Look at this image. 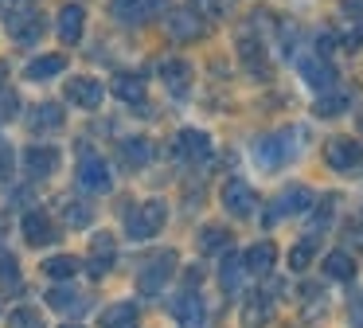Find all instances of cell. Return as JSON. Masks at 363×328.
<instances>
[{"instance_id":"obj_1","label":"cell","mask_w":363,"mask_h":328,"mask_svg":"<svg viewBox=\"0 0 363 328\" xmlns=\"http://www.w3.org/2000/svg\"><path fill=\"white\" fill-rule=\"evenodd\" d=\"M79 187H82V192H90V195H102V192H110V187H113L110 168H106V160L94 153V148H82V153H79Z\"/></svg>"},{"instance_id":"obj_2","label":"cell","mask_w":363,"mask_h":328,"mask_svg":"<svg viewBox=\"0 0 363 328\" xmlns=\"http://www.w3.org/2000/svg\"><path fill=\"white\" fill-rule=\"evenodd\" d=\"M164 219H168L164 203H160V199H149V203H141V207L129 215L125 231H129V239H133V242H145V239H152V234L164 226Z\"/></svg>"},{"instance_id":"obj_3","label":"cell","mask_w":363,"mask_h":328,"mask_svg":"<svg viewBox=\"0 0 363 328\" xmlns=\"http://www.w3.org/2000/svg\"><path fill=\"white\" fill-rule=\"evenodd\" d=\"M223 207L235 219H250L254 211H258V195H254V187L246 184L242 176H230L227 184H223Z\"/></svg>"},{"instance_id":"obj_4","label":"cell","mask_w":363,"mask_h":328,"mask_svg":"<svg viewBox=\"0 0 363 328\" xmlns=\"http://www.w3.org/2000/svg\"><path fill=\"white\" fill-rule=\"evenodd\" d=\"M324 160L336 172H355V168H363V145L352 137H336L324 145Z\"/></svg>"},{"instance_id":"obj_5","label":"cell","mask_w":363,"mask_h":328,"mask_svg":"<svg viewBox=\"0 0 363 328\" xmlns=\"http://www.w3.org/2000/svg\"><path fill=\"white\" fill-rule=\"evenodd\" d=\"M289 133L293 129H281V133H274V137H262L258 145H254V160H258L262 168H281V164L297 153V148L285 145V141H289Z\"/></svg>"},{"instance_id":"obj_6","label":"cell","mask_w":363,"mask_h":328,"mask_svg":"<svg viewBox=\"0 0 363 328\" xmlns=\"http://www.w3.org/2000/svg\"><path fill=\"white\" fill-rule=\"evenodd\" d=\"M172 266H176V254H172V250H160L152 262H145L141 278H137V289H141V293H160L164 281L172 278Z\"/></svg>"},{"instance_id":"obj_7","label":"cell","mask_w":363,"mask_h":328,"mask_svg":"<svg viewBox=\"0 0 363 328\" xmlns=\"http://www.w3.org/2000/svg\"><path fill=\"white\" fill-rule=\"evenodd\" d=\"M305 207H313V192H308L305 184H289L274 199V211L266 215V223H277V219H285V215H301Z\"/></svg>"},{"instance_id":"obj_8","label":"cell","mask_w":363,"mask_h":328,"mask_svg":"<svg viewBox=\"0 0 363 328\" xmlns=\"http://www.w3.org/2000/svg\"><path fill=\"white\" fill-rule=\"evenodd\" d=\"M55 168H59V148L55 145H28V153H24L28 180H48Z\"/></svg>"},{"instance_id":"obj_9","label":"cell","mask_w":363,"mask_h":328,"mask_svg":"<svg viewBox=\"0 0 363 328\" xmlns=\"http://www.w3.org/2000/svg\"><path fill=\"white\" fill-rule=\"evenodd\" d=\"M301 78H305L316 94L336 90V70H332V62L324 59V55H308V59H301Z\"/></svg>"},{"instance_id":"obj_10","label":"cell","mask_w":363,"mask_h":328,"mask_svg":"<svg viewBox=\"0 0 363 328\" xmlns=\"http://www.w3.org/2000/svg\"><path fill=\"white\" fill-rule=\"evenodd\" d=\"M168 0H113V16L121 23H145L157 12H164Z\"/></svg>"},{"instance_id":"obj_11","label":"cell","mask_w":363,"mask_h":328,"mask_svg":"<svg viewBox=\"0 0 363 328\" xmlns=\"http://www.w3.org/2000/svg\"><path fill=\"white\" fill-rule=\"evenodd\" d=\"M172 312H176V320H180V328H203V320H207V309H203V301H199V293L191 285L176 297Z\"/></svg>"},{"instance_id":"obj_12","label":"cell","mask_w":363,"mask_h":328,"mask_svg":"<svg viewBox=\"0 0 363 328\" xmlns=\"http://www.w3.org/2000/svg\"><path fill=\"white\" fill-rule=\"evenodd\" d=\"M102 82L98 78H71L67 82V98L74 102V106H82V109H98L102 106Z\"/></svg>"},{"instance_id":"obj_13","label":"cell","mask_w":363,"mask_h":328,"mask_svg":"<svg viewBox=\"0 0 363 328\" xmlns=\"http://www.w3.org/2000/svg\"><path fill=\"white\" fill-rule=\"evenodd\" d=\"M176 153L184 156V160H207L211 156V137L199 129H184L180 137H176Z\"/></svg>"},{"instance_id":"obj_14","label":"cell","mask_w":363,"mask_h":328,"mask_svg":"<svg viewBox=\"0 0 363 328\" xmlns=\"http://www.w3.org/2000/svg\"><path fill=\"white\" fill-rule=\"evenodd\" d=\"M82 20H86V12H82L79 4H67L63 12H59L55 31H59V39H63L67 47H71V43H79V39H82Z\"/></svg>"},{"instance_id":"obj_15","label":"cell","mask_w":363,"mask_h":328,"mask_svg":"<svg viewBox=\"0 0 363 328\" xmlns=\"http://www.w3.org/2000/svg\"><path fill=\"white\" fill-rule=\"evenodd\" d=\"M24 239L32 242V246H48V242L55 239V226H51V219L43 215V211H28L24 215Z\"/></svg>"},{"instance_id":"obj_16","label":"cell","mask_w":363,"mask_h":328,"mask_svg":"<svg viewBox=\"0 0 363 328\" xmlns=\"http://www.w3.org/2000/svg\"><path fill=\"white\" fill-rule=\"evenodd\" d=\"M242 273H246L242 254L227 250V254H223V266H219V285L227 289V293H238V285H242Z\"/></svg>"},{"instance_id":"obj_17","label":"cell","mask_w":363,"mask_h":328,"mask_svg":"<svg viewBox=\"0 0 363 328\" xmlns=\"http://www.w3.org/2000/svg\"><path fill=\"white\" fill-rule=\"evenodd\" d=\"M242 262H246V270L258 273V278H262V273H269V270H274V262H277L274 242H258V246H250V250L242 254Z\"/></svg>"},{"instance_id":"obj_18","label":"cell","mask_w":363,"mask_h":328,"mask_svg":"<svg viewBox=\"0 0 363 328\" xmlns=\"http://www.w3.org/2000/svg\"><path fill=\"white\" fill-rule=\"evenodd\" d=\"M168 31H172V39H199L203 35V23H199L196 12H172V20H168Z\"/></svg>"},{"instance_id":"obj_19","label":"cell","mask_w":363,"mask_h":328,"mask_svg":"<svg viewBox=\"0 0 363 328\" xmlns=\"http://www.w3.org/2000/svg\"><path fill=\"white\" fill-rule=\"evenodd\" d=\"M63 70H67V55H43V59L28 62L24 75L32 78V82H43V78H55V75H63Z\"/></svg>"},{"instance_id":"obj_20","label":"cell","mask_w":363,"mask_h":328,"mask_svg":"<svg viewBox=\"0 0 363 328\" xmlns=\"http://www.w3.org/2000/svg\"><path fill=\"white\" fill-rule=\"evenodd\" d=\"M28 125H32L35 133L59 129V125H63V109H59L55 102H43V106H35L32 114H28Z\"/></svg>"},{"instance_id":"obj_21","label":"cell","mask_w":363,"mask_h":328,"mask_svg":"<svg viewBox=\"0 0 363 328\" xmlns=\"http://www.w3.org/2000/svg\"><path fill=\"white\" fill-rule=\"evenodd\" d=\"M269 312H274L269 297L266 293H254L250 301H246V309H242V328H262L269 320Z\"/></svg>"},{"instance_id":"obj_22","label":"cell","mask_w":363,"mask_h":328,"mask_svg":"<svg viewBox=\"0 0 363 328\" xmlns=\"http://www.w3.org/2000/svg\"><path fill=\"white\" fill-rule=\"evenodd\" d=\"M9 31H12L16 43H35V39L43 35V23H40V16H12Z\"/></svg>"},{"instance_id":"obj_23","label":"cell","mask_w":363,"mask_h":328,"mask_svg":"<svg viewBox=\"0 0 363 328\" xmlns=\"http://www.w3.org/2000/svg\"><path fill=\"white\" fill-rule=\"evenodd\" d=\"M152 156H157V148H152V141H145V137H133V141L121 145V160H125L129 168H141V164H149Z\"/></svg>"},{"instance_id":"obj_24","label":"cell","mask_w":363,"mask_h":328,"mask_svg":"<svg viewBox=\"0 0 363 328\" xmlns=\"http://www.w3.org/2000/svg\"><path fill=\"white\" fill-rule=\"evenodd\" d=\"M324 273H328L332 281H352L355 278V262L347 250H332L328 258H324Z\"/></svg>"},{"instance_id":"obj_25","label":"cell","mask_w":363,"mask_h":328,"mask_svg":"<svg viewBox=\"0 0 363 328\" xmlns=\"http://www.w3.org/2000/svg\"><path fill=\"white\" fill-rule=\"evenodd\" d=\"M160 78L172 86V94H184L188 90V78H191V67L184 59H168V62H160Z\"/></svg>"},{"instance_id":"obj_26","label":"cell","mask_w":363,"mask_h":328,"mask_svg":"<svg viewBox=\"0 0 363 328\" xmlns=\"http://www.w3.org/2000/svg\"><path fill=\"white\" fill-rule=\"evenodd\" d=\"M48 301H51V309H55V312H71V317H74V312H86V305H82V297L74 293L71 285H59V289H51V293H48Z\"/></svg>"},{"instance_id":"obj_27","label":"cell","mask_w":363,"mask_h":328,"mask_svg":"<svg viewBox=\"0 0 363 328\" xmlns=\"http://www.w3.org/2000/svg\"><path fill=\"white\" fill-rule=\"evenodd\" d=\"M347 102H352V98H347L344 90H324L320 98H316L313 109H316V117H340L347 109Z\"/></svg>"},{"instance_id":"obj_28","label":"cell","mask_w":363,"mask_h":328,"mask_svg":"<svg viewBox=\"0 0 363 328\" xmlns=\"http://www.w3.org/2000/svg\"><path fill=\"white\" fill-rule=\"evenodd\" d=\"M63 219H67V226L82 231V226H90V219H94V207H90V203H79V199H67L63 203Z\"/></svg>"},{"instance_id":"obj_29","label":"cell","mask_w":363,"mask_h":328,"mask_svg":"<svg viewBox=\"0 0 363 328\" xmlns=\"http://www.w3.org/2000/svg\"><path fill=\"white\" fill-rule=\"evenodd\" d=\"M43 270H48V278H55V281H67V278H74V273H79V258H71V254L48 258V262H43Z\"/></svg>"},{"instance_id":"obj_30","label":"cell","mask_w":363,"mask_h":328,"mask_svg":"<svg viewBox=\"0 0 363 328\" xmlns=\"http://www.w3.org/2000/svg\"><path fill=\"white\" fill-rule=\"evenodd\" d=\"M113 94H118L121 102H129V106H141L145 102V82L141 78H118V82H113Z\"/></svg>"},{"instance_id":"obj_31","label":"cell","mask_w":363,"mask_h":328,"mask_svg":"<svg viewBox=\"0 0 363 328\" xmlns=\"http://www.w3.org/2000/svg\"><path fill=\"white\" fill-rule=\"evenodd\" d=\"M110 262H113V242H110V234H98L94 258H90V273H106V270H110Z\"/></svg>"},{"instance_id":"obj_32","label":"cell","mask_w":363,"mask_h":328,"mask_svg":"<svg viewBox=\"0 0 363 328\" xmlns=\"http://www.w3.org/2000/svg\"><path fill=\"white\" fill-rule=\"evenodd\" d=\"M106 328H137V309L133 305H113L110 312L102 317Z\"/></svg>"},{"instance_id":"obj_33","label":"cell","mask_w":363,"mask_h":328,"mask_svg":"<svg viewBox=\"0 0 363 328\" xmlns=\"http://www.w3.org/2000/svg\"><path fill=\"white\" fill-rule=\"evenodd\" d=\"M227 242H230L227 226H203V231H199V250H203V254H211V250H227Z\"/></svg>"},{"instance_id":"obj_34","label":"cell","mask_w":363,"mask_h":328,"mask_svg":"<svg viewBox=\"0 0 363 328\" xmlns=\"http://www.w3.org/2000/svg\"><path fill=\"white\" fill-rule=\"evenodd\" d=\"M313 254H316V239H308V234H305V239L289 250V270H305V266L313 262Z\"/></svg>"},{"instance_id":"obj_35","label":"cell","mask_w":363,"mask_h":328,"mask_svg":"<svg viewBox=\"0 0 363 328\" xmlns=\"http://www.w3.org/2000/svg\"><path fill=\"white\" fill-rule=\"evenodd\" d=\"M12 172H16V153H12L9 141H0V184H9Z\"/></svg>"},{"instance_id":"obj_36","label":"cell","mask_w":363,"mask_h":328,"mask_svg":"<svg viewBox=\"0 0 363 328\" xmlns=\"http://www.w3.org/2000/svg\"><path fill=\"white\" fill-rule=\"evenodd\" d=\"M12 328H43V320L35 309H16L12 312Z\"/></svg>"},{"instance_id":"obj_37","label":"cell","mask_w":363,"mask_h":328,"mask_svg":"<svg viewBox=\"0 0 363 328\" xmlns=\"http://www.w3.org/2000/svg\"><path fill=\"white\" fill-rule=\"evenodd\" d=\"M0 278H4V285H16V281H20L16 258H12V254H0Z\"/></svg>"},{"instance_id":"obj_38","label":"cell","mask_w":363,"mask_h":328,"mask_svg":"<svg viewBox=\"0 0 363 328\" xmlns=\"http://www.w3.org/2000/svg\"><path fill=\"white\" fill-rule=\"evenodd\" d=\"M347 242H352V246L363 254V223H352V226H347Z\"/></svg>"},{"instance_id":"obj_39","label":"cell","mask_w":363,"mask_h":328,"mask_svg":"<svg viewBox=\"0 0 363 328\" xmlns=\"http://www.w3.org/2000/svg\"><path fill=\"white\" fill-rule=\"evenodd\" d=\"M352 324L363 328V297H355V301H352Z\"/></svg>"},{"instance_id":"obj_40","label":"cell","mask_w":363,"mask_h":328,"mask_svg":"<svg viewBox=\"0 0 363 328\" xmlns=\"http://www.w3.org/2000/svg\"><path fill=\"white\" fill-rule=\"evenodd\" d=\"M4 78H9V67L0 62V90H9V86H4Z\"/></svg>"},{"instance_id":"obj_41","label":"cell","mask_w":363,"mask_h":328,"mask_svg":"<svg viewBox=\"0 0 363 328\" xmlns=\"http://www.w3.org/2000/svg\"><path fill=\"white\" fill-rule=\"evenodd\" d=\"M359 129H363V117H359Z\"/></svg>"}]
</instances>
